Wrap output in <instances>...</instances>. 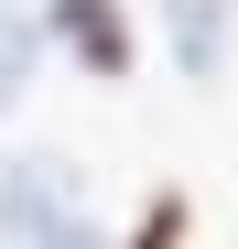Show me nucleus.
Masks as SVG:
<instances>
[{
    "label": "nucleus",
    "instance_id": "obj_1",
    "mask_svg": "<svg viewBox=\"0 0 238 249\" xmlns=\"http://www.w3.org/2000/svg\"><path fill=\"white\" fill-rule=\"evenodd\" d=\"M76 228H87V184H76V162L33 152L0 174V249H65Z\"/></svg>",
    "mask_w": 238,
    "mask_h": 249
},
{
    "label": "nucleus",
    "instance_id": "obj_2",
    "mask_svg": "<svg viewBox=\"0 0 238 249\" xmlns=\"http://www.w3.org/2000/svg\"><path fill=\"white\" fill-rule=\"evenodd\" d=\"M44 44H65L76 65L98 76V87H119V76L141 65V44H130V11H119V0H44Z\"/></svg>",
    "mask_w": 238,
    "mask_h": 249
},
{
    "label": "nucleus",
    "instance_id": "obj_3",
    "mask_svg": "<svg viewBox=\"0 0 238 249\" xmlns=\"http://www.w3.org/2000/svg\"><path fill=\"white\" fill-rule=\"evenodd\" d=\"M163 33H173L184 87H217V76H227V44H238V0H163Z\"/></svg>",
    "mask_w": 238,
    "mask_h": 249
},
{
    "label": "nucleus",
    "instance_id": "obj_4",
    "mask_svg": "<svg viewBox=\"0 0 238 249\" xmlns=\"http://www.w3.org/2000/svg\"><path fill=\"white\" fill-rule=\"evenodd\" d=\"M33 65H44V11H33V0H0V119L33 87Z\"/></svg>",
    "mask_w": 238,
    "mask_h": 249
},
{
    "label": "nucleus",
    "instance_id": "obj_5",
    "mask_svg": "<svg viewBox=\"0 0 238 249\" xmlns=\"http://www.w3.org/2000/svg\"><path fill=\"white\" fill-rule=\"evenodd\" d=\"M184 228H195V206H184V195H152L141 228H130V249H184Z\"/></svg>",
    "mask_w": 238,
    "mask_h": 249
}]
</instances>
